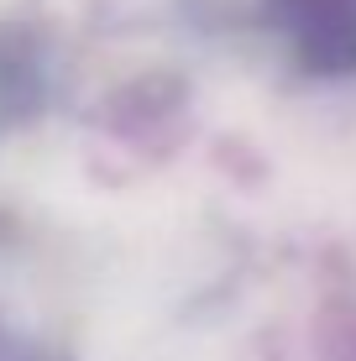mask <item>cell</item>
<instances>
[{"mask_svg":"<svg viewBox=\"0 0 356 361\" xmlns=\"http://www.w3.org/2000/svg\"><path fill=\"white\" fill-rule=\"evenodd\" d=\"M262 27L304 79H356V0H262Z\"/></svg>","mask_w":356,"mask_h":361,"instance_id":"cell-1","label":"cell"}]
</instances>
